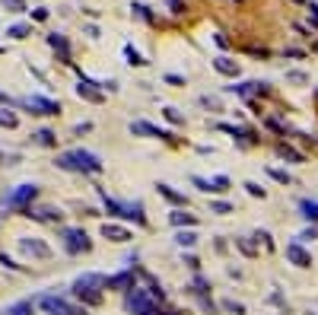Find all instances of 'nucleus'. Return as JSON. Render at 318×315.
Instances as JSON below:
<instances>
[{
	"label": "nucleus",
	"mask_w": 318,
	"mask_h": 315,
	"mask_svg": "<svg viewBox=\"0 0 318 315\" xmlns=\"http://www.w3.org/2000/svg\"><path fill=\"white\" fill-rule=\"evenodd\" d=\"M54 166L64 169V172H80V175H96V172L105 169V163L89 150H67V153H61L54 160Z\"/></svg>",
	"instance_id": "f257e3e1"
},
{
	"label": "nucleus",
	"mask_w": 318,
	"mask_h": 315,
	"mask_svg": "<svg viewBox=\"0 0 318 315\" xmlns=\"http://www.w3.org/2000/svg\"><path fill=\"white\" fill-rule=\"evenodd\" d=\"M102 290H105V274H80L74 287H70V293L77 299H83V306H99L102 302Z\"/></svg>",
	"instance_id": "f03ea898"
},
{
	"label": "nucleus",
	"mask_w": 318,
	"mask_h": 315,
	"mask_svg": "<svg viewBox=\"0 0 318 315\" xmlns=\"http://www.w3.org/2000/svg\"><path fill=\"white\" fill-rule=\"evenodd\" d=\"M99 191V198L105 204V210H109L112 216H118V220H134L137 226H144L147 223V213H144V201H118V198H109L102 188Z\"/></svg>",
	"instance_id": "7ed1b4c3"
},
{
	"label": "nucleus",
	"mask_w": 318,
	"mask_h": 315,
	"mask_svg": "<svg viewBox=\"0 0 318 315\" xmlns=\"http://www.w3.org/2000/svg\"><path fill=\"white\" fill-rule=\"evenodd\" d=\"M124 309L131 312V315H162L159 312V302L153 299L150 290H144V287L127 290V293H124Z\"/></svg>",
	"instance_id": "20e7f679"
},
{
	"label": "nucleus",
	"mask_w": 318,
	"mask_h": 315,
	"mask_svg": "<svg viewBox=\"0 0 318 315\" xmlns=\"http://www.w3.org/2000/svg\"><path fill=\"white\" fill-rule=\"evenodd\" d=\"M61 245L67 255H80V251H89L92 248V242L86 236V229H80V226H67L61 229Z\"/></svg>",
	"instance_id": "39448f33"
},
{
	"label": "nucleus",
	"mask_w": 318,
	"mask_h": 315,
	"mask_svg": "<svg viewBox=\"0 0 318 315\" xmlns=\"http://www.w3.org/2000/svg\"><path fill=\"white\" fill-rule=\"evenodd\" d=\"M39 306L48 315H86V306H74V302H67L64 296H54V293L39 296Z\"/></svg>",
	"instance_id": "423d86ee"
},
{
	"label": "nucleus",
	"mask_w": 318,
	"mask_h": 315,
	"mask_svg": "<svg viewBox=\"0 0 318 315\" xmlns=\"http://www.w3.org/2000/svg\"><path fill=\"white\" fill-rule=\"evenodd\" d=\"M35 198H39V185L26 181V185H16L10 195H4V204H7V207H13V210H26L29 201H35Z\"/></svg>",
	"instance_id": "0eeeda50"
},
{
	"label": "nucleus",
	"mask_w": 318,
	"mask_h": 315,
	"mask_svg": "<svg viewBox=\"0 0 318 315\" xmlns=\"http://www.w3.org/2000/svg\"><path fill=\"white\" fill-rule=\"evenodd\" d=\"M127 131H131L134 137H156V140H175V134L172 131H162V128H156V124H150V121H131L127 124Z\"/></svg>",
	"instance_id": "6e6552de"
},
{
	"label": "nucleus",
	"mask_w": 318,
	"mask_h": 315,
	"mask_svg": "<svg viewBox=\"0 0 318 315\" xmlns=\"http://www.w3.org/2000/svg\"><path fill=\"white\" fill-rule=\"evenodd\" d=\"M134 287H137L134 268H124V271H118L112 277H105V290H115V293H127V290H134Z\"/></svg>",
	"instance_id": "1a4fd4ad"
},
{
	"label": "nucleus",
	"mask_w": 318,
	"mask_h": 315,
	"mask_svg": "<svg viewBox=\"0 0 318 315\" xmlns=\"http://www.w3.org/2000/svg\"><path fill=\"white\" fill-rule=\"evenodd\" d=\"M287 261L296 264V268H312V251H305L302 242L293 239V242H287Z\"/></svg>",
	"instance_id": "9d476101"
},
{
	"label": "nucleus",
	"mask_w": 318,
	"mask_h": 315,
	"mask_svg": "<svg viewBox=\"0 0 318 315\" xmlns=\"http://www.w3.org/2000/svg\"><path fill=\"white\" fill-rule=\"evenodd\" d=\"M22 105L32 108L35 115H57V112H61V105H57L54 99H45V96H26Z\"/></svg>",
	"instance_id": "9b49d317"
},
{
	"label": "nucleus",
	"mask_w": 318,
	"mask_h": 315,
	"mask_svg": "<svg viewBox=\"0 0 318 315\" xmlns=\"http://www.w3.org/2000/svg\"><path fill=\"white\" fill-rule=\"evenodd\" d=\"M102 236L109 242H131L134 239V233L127 226H121V223H102Z\"/></svg>",
	"instance_id": "f8f14e48"
},
{
	"label": "nucleus",
	"mask_w": 318,
	"mask_h": 315,
	"mask_svg": "<svg viewBox=\"0 0 318 315\" xmlns=\"http://www.w3.org/2000/svg\"><path fill=\"white\" fill-rule=\"evenodd\" d=\"M19 248L32 258H51V248L45 245L42 239H19Z\"/></svg>",
	"instance_id": "ddd939ff"
},
{
	"label": "nucleus",
	"mask_w": 318,
	"mask_h": 315,
	"mask_svg": "<svg viewBox=\"0 0 318 315\" xmlns=\"http://www.w3.org/2000/svg\"><path fill=\"white\" fill-rule=\"evenodd\" d=\"M22 213H26L29 220H42V223H57L61 220V210L57 207H26Z\"/></svg>",
	"instance_id": "4468645a"
},
{
	"label": "nucleus",
	"mask_w": 318,
	"mask_h": 315,
	"mask_svg": "<svg viewBox=\"0 0 318 315\" xmlns=\"http://www.w3.org/2000/svg\"><path fill=\"white\" fill-rule=\"evenodd\" d=\"M48 45L54 48L57 54H61V60H64V64H74V60H70V45H67V39H64L61 32H51V35H48Z\"/></svg>",
	"instance_id": "2eb2a0df"
},
{
	"label": "nucleus",
	"mask_w": 318,
	"mask_h": 315,
	"mask_svg": "<svg viewBox=\"0 0 318 315\" xmlns=\"http://www.w3.org/2000/svg\"><path fill=\"white\" fill-rule=\"evenodd\" d=\"M214 70H217V74H223V77H239V64H235L232 57H226V54L214 57Z\"/></svg>",
	"instance_id": "dca6fc26"
},
{
	"label": "nucleus",
	"mask_w": 318,
	"mask_h": 315,
	"mask_svg": "<svg viewBox=\"0 0 318 315\" xmlns=\"http://www.w3.org/2000/svg\"><path fill=\"white\" fill-rule=\"evenodd\" d=\"M156 191H159V195L166 198L169 204H175V207H185V204H188V198L182 195V191H175L172 185H166V181H159V185H156Z\"/></svg>",
	"instance_id": "f3484780"
},
{
	"label": "nucleus",
	"mask_w": 318,
	"mask_h": 315,
	"mask_svg": "<svg viewBox=\"0 0 318 315\" xmlns=\"http://www.w3.org/2000/svg\"><path fill=\"white\" fill-rule=\"evenodd\" d=\"M77 96H83V99H89V102H102L105 99V96L96 89V83H92V80H80V86H77Z\"/></svg>",
	"instance_id": "a211bd4d"
},
{
	"label": "nucleus",
	"mask_w": 318,
	"mask_h": 315,
	"mask_svg": "<svg viewBox=\"0 0 318 315\" xmlns=\"http://www.w3.org/2000/svg\"><path fill=\"white\" fill-rule=\"evenodd\" d=\"M299 216L305 223H318V201H312V198L299 201Z\"/></svg>",
	"instance_id": "6ab92c4d"
},
{
	"label": "nucleus",
	"mask_w": 318,
	"mask_h": 315,
	"mask_svg": "<svg viewBox=\"0 0 318 315\" xmlns=\"http://www.w3.org/2000/svg\"><path fill=\"white\" fill-rule=\"evenodd\" d=\"M169 223H172V226H179V229H185V226H188V229H194L197 220H194L191 213H185V210H172V213H169Z\"/></svg>",
	"instance_id": "aec40b11"
},
{
	"label": "nucleus",
	"mask_w": 318,
	"mask_h": 315,
	"mask_svg": "<svg viewBox=\"0 0 318 315\" xmlns=\"http://www.w3.org/2000/svg\"><path fill=\"white\" fill-rule=\"evenodd\" d=\"M175 245L194 248V245H197V233H194V229H179V233H175Z\"/></svg>",
	"instance_id": "412c9836"
},
{
	"label": "nucleus",
	"mask_w": 318,
	"mask_h": 315,
	"mask_svg": "<svg viewBox=\"0 0 318 315\" xmlns=\"http://www.w3.org/2000/svg\"><path fill=\"white\" fill-rule=\"evenodd\" d=\"M7 35H10V39H16V42H22V39H29V35H32V26H29V22H13V26L7 29Z\"/></svg>",
	"instance_id": "4be33fe9"
},
{
	"label": "nucleus",
	"mask_w": 318,
	"mask_h": 315,
	"mask_svg": "<svg viewBox=\"0 0 318 315\" xmlns=\"http://www.w3.org/2000/svg\"><path fill=\"white\" fill-rule=\"evenodd\" d=\"M32 140L39 143V147H54L57 143V137H54V131H48V128H42V131H35L32 134Z\"/></svg>",
	"instance_id": "5701e85b"
},
{
	"label": "nucleus",
	"mask_w": 318,
	"mask_h": 315,
	"mask_svg": "<svg viewBox=\"0 0 318 315\" xmlns=\"http://www.w3.org/2000/svg\"><path fill=\"white\" fill-rule=\"evenodd\" d=\"M4 315H32V299H19V302H13Z\"/></svg>",
	"instance_id": "b1692460"
},
{
	"label": "nucleus",
	"mask_w": 318,
	"mask_h": 315,
	"mask_svg": "<svg viewBox=\"0 0 318 315\" xmlns=\"http://www.w3.org/2000/svg\"><path fill=\"white\" fill-rule=\"evenodd\" d=\"M277 156L280 160H290V163H302V153H296L293 147H287V143H277Z\"/></svg>",
	"instance_id": "393cba45"
},
{
	"label": "nucleus",
	"mask_w": 318,
	"mask_h": 315,
	"mask_svg": "<svg viewBox=\"0 0 318 315\" xmlns=\"http://www.w3.org/2000/svg\"><path fill=\"white\" fill-rule=\"evenodd\" d=\"M16 124H19V118H16L13 112H10L7 105H0V128H10V131H13Z\"/></svg>",
	"instance_id": "a878e982"
},
{
	"label": "nucleus",
	"mask_w": 318,
	"mask_h": 315,
	"mask_svg": "<svg viewBox=\"0 0 318 315\" xmlns=\"http://www.w3.org/2000/svg\"><path fill=\"white\" fill-rule=\"evenodd\" d=\"M124 57H127V64H134V67H144V64H147L144 54H140L134 45H124Z\"/></svg>",
	"instance_id": "bb28decb"
},
{
	"label": "nucleus",
	"mask_w": 318,
	"mask_h": 315,
	"mask_svg": "<svg viewBox=\"0 0 318 315\" xmlns=\"http://www.w3.org/2000/svg\"><path fill=\"white\" fill-rule=\"evenodd\" d=\"M210 185H214V195H223V191H229V175H214Z\"/></svg>",
	"instance_id": "cd10ccee"
},
{
	"label": "nucleus",
	"mask_w": 318,
	"mask_h": 315,
	"mask_svg": "<svg viewBox=\"0 0 318 315\" xmlns=\"http://www.w3.org/2000/svg\"><path fill=\"white\" fill-rule=\"evenodd\" d=\"M210 213L226 216V213H232V204H229V201H210Z\"/></svg>",
	"instance_id": "c85d7f7f"
},
{
	"label": "nucleus",
	"mask_w": 318,
	"mask_h": 315,
	"mask_svg": "<svg viewBox=\"0 0 318 315\" xmlns=\"http://www.w3.org/2000/svg\"><path fill=\"white\" fill-rule=\"evenodd\" d=\"M267 175L274 178V181H280V185H290V172H284V169H274V166H267Z\"/></svg>",
	"instance_id": "c756f323"
},
{
	"label": "nucleus",
	"mask_w": 318,
	"mask_h": 315,
	"mask_svg": "<svg viewBox=\"0 0 318 315\" xmlns=\"http://www.w3.org/2000/svg\"><path fill=\"white\" fill-rule=\"evenodd\" d=\"M235 248H239V251H242V255H249V258H255V255H258V248L252 245V242H249V239H235Z\"/></svg>",
	"instance_id": "7c9ffc66"
},
{
	"label": "nucleus",
	"mask_w": 318,
	"mask_h": 315,
	"mask_svg": "<svg viewBox=\"0 0 318 315\" xmlns=\"http://www.w3.org/2000/svg\"><path fill=\"white\" fill-rule=\"evenodd\" d=\"M191 185H194L197 191H204V195H210V191H214V185H210V178H201V175H191Z\"/></svg>",
	"instance_id": "2f4dec72"
},
{
	"label": "nucleus",
	"mask_w": 318,
	"mask_h": 315,
	"mask_svg": "<svg viewBox=\"0 0 318 315\" xmlns=\"http://www.w3.org/2000/svg\"><path fill=\"white\" fill-rule=\"evenodd\" d=\"M245 191H249V195H252V198H261V201L267 198V191H264L261 185H258V181H245Z\"/></svg>",
	"instance_id": "473e14b6"
},
{
	"label": "nucleus",
	"mask_w": 318,
	"mask_h": 315,
	"mask_svg": "<svg viewBox=\"0 0 318 315\" xmlns=\"http://www.w3.org/2000/svg\"><path fill=\"white\" fill-rule=\"evenodd\" d=\"M223 309L232 312V315H245V306H242V302H235V299H223Z\"/></svg>",
	"instance_id": "72a5a7b5"
},
{
	"label": "nucleus",
	"mask_w": 318,
	"mask_h": 315,
	"mask_svg": "<svg viewBox=\"0 0 318 315\" xmlns=\"http://www.w3.org/2000/svg\"><path fill=\"white\" fill-rule=\"evenodd\" d=\"M309 239H318V223H309V226L299 233V242H309Z\"/></svg>",
	"instance_id": "f704fd0d"
},
{
	"label": "nucleus",
	"mask_w": 318,
	"mask_h": 315,
	"mask_svg": "<svg viewBox=\"0 0 318 315\" xmlns=\"http://www.w3.org/2000/svg\"><path fill=\"white\" fill-rule=\"evenodd\" d=\"M0 4H4L10 13H22V10H26V0H0Z\"/></svg>",
	"instance_id": "c9c22d12"
},
{
	"label": "nucleus",
	"mask_w": 318,
	"mask_h": 315,
	"mask_svg": "<svg viewBox=\"0 0 318 315\" xmlns=\"http://www.w3.org/2000/svg\"><path fill=\"white\" fill-rule=\"evenodd\" d=\"M162 115H166V118L172 121V124H185V118L179 115V108H162Z\"/></svg>",
	"instance_id": "e433bc0d"
},
{
	"label": "nucleus",
	"mask_w": 318,
	"mask_h": 315,
	"mask_svg": "<svg viewBox=\"0 0 318 315\" xmlns=\"http://www.w3.org/2000/svg\"><path fill=\"white\" fill-rule=\"evenodd\" d=\"M255 239H258V242H264V248H274V242H270V233H267V229H258Z\"/></svg>",
	"instance_id": "4c0bfd02"
},
{
	"label": "nucleus",
	"mask_w": 318,
	"mask_h": 315,
	"mask_svg": "<svg viewBox=\"0 0 318 315\" xmlns=\"http://www.w3.org/2000/svg\"><path fill=\"white\" fill-rule=\"evenodd\" d=\"M0 264H4V268H13V271H19V264H16L13 258H10L7 251H4V255H0Z\"/></svg>",
	"instance_id": "58836bf2"
},
{
	"label": "nucleus",
	"mask_w": 318,
	"mask_h": 315,
	"mask_svg": "<svg viewBox=\"0 0 318 315\" xmlns=\"http://www.w3.org/2000/svg\"><path fill=\"white\" fill-rule=\"evenodd\" d=\"M166 83H172V86H185V77H179V74H166Z\"/></svg>",
	"instance_id": "ea45409f"
},
{
	"label": "nucleus",
	"mask_w": 318,
	"mask_h": 315,
	"mask_svg": "<svg viewBox=\"0 0 318 315\" xmlns=\"http://www.w3.org/2000/svg\"><path fill=\"white\" fill-rule=\"evenodd\" d=\"M32 19H39V22L48 19V10H45V7H35V10H32Z\"/></svg>",
	"instance_id": "a19ab883"
},
{
	"label": "nucleus",
	"mask_w": 318,
	"mask_h": 315,
	"mask_svg": "<svg viewBox=\"0 0 318 315\" xmlns=\"http://www.w3.org/2000/svg\"><path fill=\"white\" fill-rule=\"evenodd\" d=\"M131 10H134V13H137L140 19H150V13H147V7H144V4H134Z\"/></svg>",
	"instance_id": "79ce46f5"
},
{
	"label": "nucleus",
	"mask_w": 318,
	"mask_h": 315,
	"mask_svg": "<svg viewBox=\"0 0 318 315\" xmlns=\"http://www.w3.org/2000/svg\"><path fill=\"white\" fill-rule=\"evenodd\" d=\"M185 264H188V268H191V271H197V268H201V261H197L194 255H185Z\"/></svg>",
	"instance_id": "37998d69"
},
{
	"label": "nucleus",
	"mask_w": 318,
	"mask_h": 315,
	"mask_svg": "<svg viewBox=\"0 0 318 315\" xmlns=\"http://www.w3.org/2000/svg\"><path fill=\"white\" fill-rule=\"evenodd\" d=\"M7 163H10V166H13V163H16V156H7L4 150H0V166H7Z\"/></svg>",
	"instance_id": "c03bdc74"
},
{
	"label": "nucleus",
	"mask_w": 318,
	"mask_h": 315,
	"mask_svg": "<svg viewBox=\"0 0 318 315\" xmlns=\"http://www.w3.org/2000/svg\"><path fill=\"white\" fill-rule=\"evenodd\" d=\"M214 39H217V45H220V48H226V45H229V42H226V35H223V32H217Z\"/></svg>",
	"instance_id": "a18cd8bd"
},
{
	"label": "nucleus",
	"mask_w": 318,
	"mask_h": 315,
	"mask_svg": "<svg viewBox=\"0 0 318 315\" xmlns=\"http://www.w3.org/2000/svg\"><path fill=\"white\" fill-rule=\"evenodd\" d=\"M86 131H92L89 121H83V124H77V134H86Z\"/></svg>",
	"instance_id": "49530a36"
},
{
	"label": "nucleus",
	"mask_w": 318,
	"mask_h": 315,
	"mask_svg": "<svg viewBox=\"0 0 318 315\" xmlns=\"http://www.w3.org/2000/svg\"><path fill=\"white\" fill-rule=\"evenodd\" d=\"M309 13H312V19H315V26H318V4H309Z\"/></svg>",
	"instance_id": "de8ad7c7"
},
{
	"label": "nucleus",
	"mask_w": 318,
	"mask_h": 315,
	"mask_svg": "<svg viewBox=\"0 0 318 315\" xmlns=\"http://www.w3.org/2000/svg\"><path fill=\"white\" fill-rule=\"evenodd\" d=\"M0 102H4V105H10V96H7V92H0Z\"/></svg>",
	"instance_id": "09e8293b"
},
{
	"label": "nucleus",
	"mask_w": 318,
	"mask_h": 315,
	"mask_svg": "<svg viewBox=\"0 0 318 315\" xmlns=\"http://www.w3.org/2000/svg\"><path fill=\"white\" fill-rule=\"evenodd\" d=\"M309 315H315V312H309Z\"/></svg>",
	"instance_id": "8fccbe9b"
},
{
	"label": "nucleus",
	"mask_w": 318,
	"mask_h": 315,
	"mask_svg": "<svg viewBox=\"0 0 318 315\" xmlns=\"http://www.w3.org/2000/svg\"><path fill=\"white\" fill-rule=\"evenodd\" d=\"M0 51H4V48H0Z\"/></svg>",
	"instance_id": "3c124183"
}]
</instances>
